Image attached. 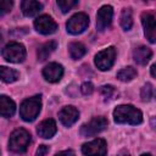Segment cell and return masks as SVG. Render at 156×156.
<instances>
[{"label":"cell","mask_w":156,"mask_h":156,"mask_svg":"<svg viewBox=\"0 0 156 156\" xmlns=\"http://www.w3.org/2000/svg\"><path fill=\"white\" fill-rule=\"evenodd\" d=\"M68 52L73 60H79L80 57H83L87 54V49L82 43L73 41V43L68 44Z\"/></svg>","instance_id":"obj_19"},{"label":"cell","mask_w":156,"mask_h":156,"mask_svg":"<svg viewBox=\"0 0 156 156\" xmlns=\"http://www.w3.org/2000/svg\"><path fill=\"white\" fill-rule=\"evenodd\" d=\"M88 24H89V17L85 13L79 12V13L73 15L68 20V22L66 24V28H67V32L69 34L77 35V34L83 33L87 29Z\"/></svg>","instance_id":"obj_7"},{"label":"cell","mask_w":156,"mask_h":156,"mask_svg":"<svg viewBox=\"0 0 156 156\" xmlns=\"http://www.w3.org/2000/svg\"><path fill=\"white\" fill-rule=\"evenodd\" d=\"M100 94L102 95L105 101H111V100L116 99V96L118 95L117 90L112 85H102V87H100Z\"/></svg>","instance_id":"obj_23"},{"label":"cell","mask_w":156,"mask_h":156,"mask_svg":"<svg viewBox=\"0 0 156 156\" xmlns=\"http://www.w3.org/2000/svg\"><path fill=\"white\" fill-rule=\"evenodd\" d=\"M56 46H57L56 41H48V43L43 44V45L38 49V51H37L38 60H39V61H45V60L55 51Z\"/></svg>","instance_id":"obj_18"},{"label":"cell","mask_w":156,"mask_h":156,"mask_svg":"<svg viewBox=\"0 0 156 156\" xmlns=\"http://www.w3.org/2000/svg\"><path fill=\"white\" fill-rule=\"evenodd\" d=\"M21 10L24 16L32 17V16H35L41 10V4L38 0H22Z\"/></svg>","instance_id":"obj_16"},{"label":"cell","mask_w":156,"mask_h":156,"mask_svg":"<svg viewBox=\"0 0 156 156\" xmlns=\"http://www.w3.org/2000/svg\"><path fill=\"white\" fill-rule=\"evenodd\" d=\"M116 58V49L113 46H108L95 55V65L100 71H108L115 62Z\"/></svg>","instance_id":"obj_6"},{"label":"cell","mask_w":156,"mask_h":156,"mask_svg":"<svg viewBox=\"0 0 156 156\" xmlns=\"http://www.w3.org/2000/svg\"><path fill=\"white\" fill-rule=\"evenodd\" d=\"M155 98H156V91H155Z\"/></svg>","instance_id":"obj_31"},{"label":"cell","mask_w":156,"mask_h":156,"mask_svg":"<svg viewBox=\"0 0 156 156\" xmlns=\"http://www.w3.org/2000/svg\"><path fill=\"white\" fill-rule=\"evenodd\" d=\"M2 57L13 63H20L23 62L26 58V49L22 44L20 43H10L2 49Z\"/></svg>","instance_id":"obj_4"},{"label":"cell","mask_w":156,"mask_h":156,"mask_svg":"<svg viewBox=\"0 0 156 156\" xmlns=\"http://www.w3.org/2000/svg\"><path fill=\"white\" fill-rule=\"evenodd\" d=\"M0 76H1L2 82H5V83H13L20 78V73L16 69L7 68L5 66L0 67Z\"/></svg>","instance_id":"obj_20"},{"label":"cell","mask_w":156,"mask_h":156,"mask_svg":"<svg viewBox=\"0 0 156 156\" xmlns=\"http://www.w3.org/2000/svg\"><path fill=\"white\" fill-rule=\"evenodd\" d=\"M56 130H57L56 123H55V121L51 119V118L43 121V122L38 126V129H37L39 136H41V138H44V139H50V138H52V136L56 134Z\"/></svg>","instance_id":"obj_14"},{"label":"cell","mask_w":156,"mask_h":156,"mask_svg":"<svg viewBox=\"0 0 156 156\" xmlns=\"http://www.w3.org/2000/svg\"><path fill=\"white\" fill-rule=\"evenodd\" d=\"M80 91H82V94H84V95H90V94H93V91H94V85H93V83H91V82H84V83L80 85Z\"/></svg>","instance_id":"obj_27"},{"label":"cell","mask_w":156,"mask_h":156,"mask_svg":"<svg viewBox=\"0 0 156 156\" xmlns=\"http://www.w3.org/2000/svg\"><path fill=\"white\" fill-rule=\"evenodd\" d=\"M119 23H121V27L124 29V30H129L133 26V16H132V10L128 7L123 9L122 10V13H121V17H119Z\"/></svg>","instance_id":"obj_21"},{"label":"cell","mask_w":156,"mask_h":156,"mask_svg":"<svg viewBox=\"0 0 156 156\" xmlns=\"http://www.w3.org/2000/svg\"><path fill=\"white\" fill-rule=\"evenodd\" d=\"M48 152H49V146H46V145H40L39 149L37 150V155L38 156H43V155H45Z\"/></svg>","instance_id":"obj_28"},{"label":"cell","mask_w":156,"mask_h":156,"mask_svg":"<svg viewBox=\"0 0 156 156\" xmlns=\"http://www.w3.org/2000/svg\"><path fill=\"white\" fill-rule=\"evenodd\" d=\"M150 72H151V76L156 78V63H154V65L151 66V68H150Z\"/></svg>","instance_id":"obj_29"},{"label":"cell","mask_w":156,"mask_h":156,"mask_svg":"<svg viewBox=\"0 0 156 156\" xmlns=\"http://www.w3.org/2000/svg\"><path fill=\"white\" fill-rule=\"evenodd\" d=\"M12 5H13L12 0H0V13L5 15L6 12L11 11Z\"/></svg>","instance_id":"obj_26"},{"label":"cell","mask_w":156,"mask_h":156,"mask_svg":"<svg viewBox=\"0 0 156 156\" xmlns=\"http://www.w3.org/2000/svg\"><path fill=\"white\" fill-rule=\"evenodd\" d=\"M112 16H113L112 6H110V5L101 6L96 13V28H98V30L102 32L106 28H108L111 22H112Z\"/></svg>","instance_id":"obj_8"},{"label":"cell","mask_w":156,"mask_h":156,"mask_svg":"<svg viewBox=\"0 0 156 156\" xmlns=\"http://www.w3.org/2000/svg\"><path fill=\"white\" fill-rule=\"evenodd\" d=\"M113 119L119 124H139L143 122V113L132 105H119L113 111Z\"/></svg>","instance_id":"obj_1"},{"label":"cell","mask_w":156,"mask_h":156,"mask_svg":"<svg viewBox=\"0 0 156 156\" xmlns=\"http://www.w3.org/2000/svg\"><path fill=\"white\" fill-rule=\"evenodd\" d=\"M106 151H107V145L104 139L98 138L82 145V152L84 155H105Z\"/></svg>","instance_id":"obj_10"},{"label":"cell","mask_w":156,"mask_h":156,"mask_svg":"<svg viewBox=\"0 0 156 156\" xmlns=\"http://www.w3.org/2000/svg\"><path fill=\"white\" fill-rule=\"evenodd\" d=\"M15 111H16V104L10 98H7L5 95H1L0 96V112H1V116L5 117V118L12 117Z\"/></svg>","instance_id":"obj_17"},{"label":"cell","mask_w":156,"mask_h":156,"mask_svg":"<svg viewBox=\"0 0 156 156\" xmlns=\"http://www.w3.org/2000/svg\"><path fill=\"white\" fill-rule=\"evenodd\" d=\"M29 143H30V134L26 129L18 128L13 130L10 135L9 149L13 152L22 154L27 150V147L29 146Z\"/></svg>","instance_id":"obj_3"},{"label":"cell","mask_w":156,"mask_h":156,"mask_svg":"<svg viewBox=\"0 0 156 156\" xmlns=\"http://www.w3.org/2000/svg\"><path fill=\"white\" fill-rule=\"evenodd\" d=\"M135 77H136V69L134 67H132V66L124 67V68H122L121 71L117 72V78L121 82H130Z\"/></svg>","instance_id":"obj_22"},{"label":"cell","mask_w":156,"mask_h":156,"mask_svg":"<svg viewBox=\"0 0 156 156\" xmlns=\"http://www.w3.org/2000/svg\"><path fill=\"white\" fill-rule=\"evenodd\" d=\"M78 117H79V112L73 106H65L58 112V118H60L61 123L66 127H71L73 123H76Z\"/></svg>","instance_id":"obj_13"},{"label":"cell","mask_w":156,"mask_h":156,"mask_svg":"<svg viewBox=\"0 0 156 156\" xmlns=\"http://www.w3.org/2000/svg\"><path fill=\"white\" fill-rule=\"evenodd\" d=\"M107 127V119L105 117H94L91 118L89 122L84 123L80 127V135L82 136H94L96 134H99L100 132H102L105 128Z\"/></svg>","instance_id":"obj_5"},{"label":"cell","mask_w":156,"mask_h":156,"mask_svg":"<svg viewBox=\"0 0 156 156\" xmlns=\"http://www.w3.org/2000/svg\"><path fill=\"white\" fill-rule=\"evenodd\" d=\"M34 27H35L37 32H39L41 34H52L57 30V23L48 15L39 16L34 21Z\"/></svg>","instance_id":"obj_9"},{"label":"cell","mask_w":156,"mask_h":156,"mask_svg":"<svg viewBox=\"0 0 156 156\" xmlns=\"http://www.w3.org/2000/svg\"><path fill=\"white\" fill-rule=\"evenodd\" d=\"M41 110V96L35 95L29 99H26L21 106H20V115L23 121L26 122H32L34 121L39 112Z\"/></svg>","instance_id":"obj_2"},{"label":"cell","mask_w":156,"mask_h":156,"mask_svg":"<svg viewBox=\"0 0 156 156\" xmlns=\"http://www.w3.org/2000/svg\"><path fill=\"white\" fill-rule=\"evenodd\" d=\"M78 4V0H57V5L60 7V10L66 13L68 12L71 9H73L76 5Z\"/></svg>","instance_id":"obj_24"},{"label":"cell","mask_w":156,"mask_h":156,"mask_svg":"<svg viewBox=\"0 0 156 156\" xmlns=\"http://www.w3.org/2000/svg\"><path fill=\"white\" fill-rule=\"evenodd\" d=\"M43 76L44 78L50 82V83H56L58 82L62 76H63V67L60 63L56 62H51L49 65H46L43 68Z\"/></svg>","instance_id":"obj_12"},{"label":"cell","mask_w":156,"mask_h":156,"mask_svg":"<svg viewBox=\"0 0 156 156\" xmlns=\"http://www.w3.org/2000/svg\"><path fill=\"white\" fill-rule=\"evenodd\" d=\"M151 56H152L151 50L147 46H144V45H140V46L135 48L134 51H133V58H134V61L136 63L141 65V66H145L150 61Z\"/></svg>","instance_id":"obj_15"},{"label":"cell","mask_w":156,"mask_h":156,"mask_svg":"<svg viewBox=\"0 0 156 156\" xmlns=\"http://www.w3.org/2000/svg\"><path fill=\"white\" fill-rule=\"evenodd\" d=\"M61 154H71V155H73L74 152H73L72 150H65V151H60L57 155H61Z\"/></svg>","instance_id":"obj_30"},{"label":"cell","mask_w":156,"mask_h":156,"mask_svg":"<svg viewBox=\"0 0 156 156\" xmlns=\"http://www.w3.org/2000/svg\"><path fill=\"white\" fill-rule=\"evenodd\" d=\"M140 96H141V100L144 102H147L151 99V96H152V85L150 83L144 84V87L141 88V91H140Z\"/></svg>","instance_id":"obj_25"},{"label":"cell","mask_w":156,"mask_h":156,"mask_svg":"<svg viewBox=\"0 0 156 156\" xmlns=\"http://www.w3.org/2000/svg\"><path fill=\"white\" fill-rule=\"evenodd\" d=\"M141 23L144 27V34L150 43H156V18L151 13L141 15Z\"/></svg>","instance_id":"obj_11"}]
</instances>
